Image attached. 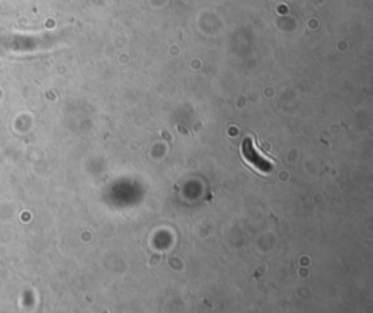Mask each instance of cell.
<instances>
[{
  "label": "cell",
  "instance_id": "cell-1",
  "mask_svg": "<svg viewBox=\"0 0 373 313\" xmlns=\"http://www.w3.org/2000/svg\"><path fill=\"white\" fill-rule=\"evenodd\" d=\"M241 155L244 158V160L261 175H267L275 168V162L271 160L270 158H267L264 153L260 152L258 146L255 145V142L252 138H247V140L242 143L241 148Z\"/></svg>",
  "mask_w": 373,
  "mask_h": 313
}]
</instances>
